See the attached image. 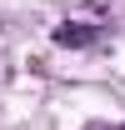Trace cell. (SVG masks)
<instances>
[{
	"label": "cell",
	"instance_id": "1",
	"mask_svg": "<svg viewBox=\"0 0 125 130\" xmlns=\"http://www.w3.org/2000/svg\"><path fill=\"white\" fill-rule=\"evenodd\" d=\"M95 40H100V30L85 25V20H65V25H55V45H65V50H85V45H95Z\"/></svg>",
	"mask_w": 125,
	"mask_h": 130
},
{
	"label": "cell",
	"instance_id": "2",
	"mask_svg": "<svg viewBox=\"0 0 125 130\" xmlns=\"http://www.w3.org/2000/svg\"><path fill=\"white\" fill-rule=\"evenodd\" d=\"M90 130H105V125H90Z\"/></svg>",
	"mask_w": 125,
	"mask_h": 130
}]
</instances>
